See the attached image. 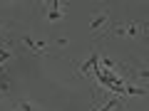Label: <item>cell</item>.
<instances>
[{"label": "cell", "mask_w": 149, "mask_h": 111, "mask_svg": "<svg viewBox=\"0 0 149 111\" xmlns=\"http://www.w3.org/2000/svg\"><path fill=\"white\" fill-rule=\"evenodd\" d=\"M90 30H92V35L95 37H100L102 32H107V30H112V15H109V10H97L95 12V17L90 20Z\"/></svg>", "instance_id": "obj_1"}, {"label": "cell", "mask_w": 149, "mask_h": 111, "mask_svg": "<svg viewBox=\"0 0 149 111\" xmlns=\"http://www.w3.org/2000/svg\"><path fill=\"white\" fill-rule=\"evenodd\" d=\"M144 22H124V37H142L144 35Z\"/></svg>", "instance_id": "obj_2"}, {"label": "cell", "mask_w": 149, "mask_h": 111, "mask_svg": "<svg viewBox=\"0 0 149 111\" xmlns=\"http://www.w3.org/2000/svg\"><path fill=\"white\" fill-rule=\"evenodd\" d=\"M132 77L139 82V84H147V82H149V62L147 64H134Z\"/></svg>", "instance_id": "obj_3"}, {"label": "cell", "mask_w": 149, "mask_h": 111, "mask_svg": "<svg viewBox=\"0 0 149 111\" xmlns=\"http://www.w3.org/2000/svg\"><path fill=\"white\" fill-rule=\"evenodd\" d=\"M22 45H25L30 52H42V49H45V45H42V42H35L30 35H22Z\"/></svg>", "instance_id": "obj_4"}, {"label": "cell", "mask_w": 149, "mask_h": 111, "mask_svg": "<svg viewBox=\"0 0 149 111\" xmlns=\"http://www.w3.org/2000/svg\"><path fill=\"white\" fill-rule=\"evenodd\" d=\"M62 17H65V12L60 10L57 3H55V5H50V12H47V20H50V22H57V20H62Z\"/></svg>", "instance_id": "obj_5"}, {"label": "cell", "mask_w": 149, "mask_h": 111, "mask_svg": "<svg viewBox=\"0 0 149 111\" xmlns=\"http://www.w3.org/2000/svg\"><path fill=\"white\" fill-rule=\"evenodd\" d=\"M97 111H122V101H117V99H109L102 109H97Z\"/></svg>", "instance_id": "obj_6"}, {"label": "cell", "mask_w": 149, "mask_h": 111, "mask_svg": "<svg viewBox=\"0 0 149 111\" xmlns=\"http://www.w3.org/2000/svg\"><path fill=\"white\" fill-rule=\"evenodd\" d=\"M13 111H35V106H32V104H30L27 99H20V101H15Z\"/></svg>", "instance_id": "obj_7"}, {"label": "cell", "mask_w": 149, "mask_h": 111, "mask_svg": "<svg viewBox=\"0 0 149 111\" xmlns=\"http://www.w3.org/2000/svg\"><path fill=\"white\" fill-rule=\"evenodd\" d=\"M8 94H10V84L3 79V82H0V96H8Z\"/></svg>", "instance_id": "obj_8"}]
</instances>
